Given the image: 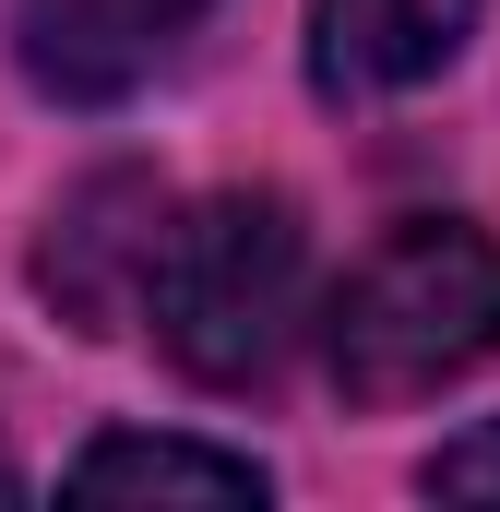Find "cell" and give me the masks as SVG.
Masks as SVG:
<instances>
[{"label":"cell","instance_id":"obj_1","mask_svg":"<svg viewBox=\"0 0 500 512\" xmlns=\"http://www.w3.org/2000/svg\"><path fill=\"white\" fill-rule=\"evenodd\" d=\"M500 358V239L465 215L393 227L322 310V370L346 405H417Z\"/></svg>","mask_w":500,"mask_h":512},{"label":"cell","instance_id":"obj_2","mask_svg":"<svg viewBox=\"0 0 500 512\" xmlns=\"http://www.w3.org/2000/svg\"><path fill=\"white\" fill-rule=\"evenodd\" d=\"M298 286H310V227L286 191H215L191 215H167V251L143 274V322L167 346V370L203 393H250L286 370L298 334Z\"/></svg>","mask_w":500,"mask_h":512},{"label":"cell","instance_id":"obj_3","mask_svg":"<svg viewBox=\"0 0 500 512\" xmlns=\"http://www.w3.org/2000/svg\"><path fill=\"white\" fill-rule=\"evenodd\" d=\"M227 24V0H12V48L48 96L72 108H120L155 72H179L203 36Z\"/></svg>","mask_w":500,"mask_h":512},{"label":"cell","instance_id":"obj_4","mask_svg":"<svg viewBox=\"0 0 500 512\" xmlns=\"http://www.w3.org/2000/svg\"><path fill=\"white\" fill-rule=\"evenodd\" d=\"M167 179L155 167H96V179H72L60 191V215H48V239H36V286H48V310L72 322V334H120L143 322V274L167 251Z\"/></svg>","mask_w":500,"mask_h":512},{"label":"cell","instance_id":"obj_5","mask_svg":"<svg viewBox=\"0 0 500 512\" xmlns=\"http://www.w3.org/2000/svg\"><path fill=\"white\" fill-rule=\"evenodd\" d=\"M477 36V0H310V84L334 108L358 96H417L429 72H453Z\"/></svg>","mask_w":500,"mask_h":512},{"label":"cell","instance_id":"obj_6","mask_svg":"<svg viewBox=\"0 0 500 512\" xmlns=\"http://www.w3.org/2000/svg\"><path fill=\"white\" fill-rule=\"evenodd\" d=\"M60 489H72V501H262V465H250V453H215V441L108 429Z\"/></svg>","mask_w":500,"mask_h":512},{"label":"cell","instance_id":"obj_7","mask_svg":"<svg viewBox=\"0 0 500 512\" xmlns=\"http://www.w3.org/2000/svg\"><path fill=\"white\" fill-rule=\"evenodd\" d=\"M429 501H500V417H477L465 441L429 453Z\"/></svg>","mask_w":500,"mask_h":512},{"label":"cell","instance_id":"obj_8","mask_svg":"<svg viewBox=\"0 0 500 512\" xmlns=\"http://www.w3.org/2000/svg\"><path fill=\"white\" fill-rule=\"evenodd\" d=\"M12 489H24V477H12V465H0V501H12Z\"/></svg>","mask_w":500,"mask_h":512}]
</instances>
